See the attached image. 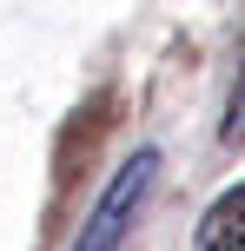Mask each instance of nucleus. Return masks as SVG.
<instances>
[{"instance_id":"f257e3e1","label":"nucleus","mask_w":245,"mask_h":251,"mask_svg":"<svg viewBox=\"0 0 245 251\" xmlns=\"http://www.w3.org/2000/svg\"><path fill=\"white\" fill-rule=\"evenodd\" d=\"M153 172H159V152H133V159L119 165V178L106 185V199L93 205V218L80 225V245L73 251H113L119 238H126L133 212H139L146 192H153Z\"/></svg>"},{"instance_id":"f03ea898","label":"nucleus","mask_w":245,"mask_h":251,"mask_svg":"<svg viewBox=\"0 0 245 251\" xmlns=\"http://www.w3.org/2000/svg\"><path fill=\"white\" fill-rule=\"evenodd\" d=\"M192 251H245V178H239V185H225L219 199L206 205Z\"/></svg>"},{"instance_id":"7ed1b4c3","label":"nucleus","mask_w":245,"mask_h":251,"mask_svg":"<svg viewBox=\"0 0 245 251\" xmlns=\"http://www.w3.org/2000/svg\"><path fill=\"white\" fill-rule=\"evenodd\" d=\"M219 146H225V152H245V33H239V66H232V93H225Z\"/></svg>"}]
</instances>
